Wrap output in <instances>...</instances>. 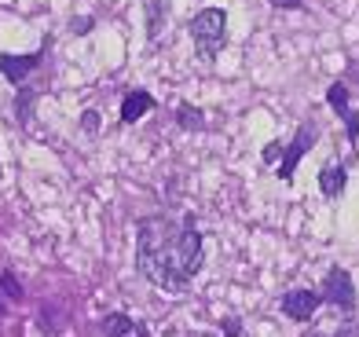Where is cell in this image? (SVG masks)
Returning <instances> with one entry per match:
<instances>
[{"instance_id":"cell-12","label":"cell","mask_w":359,"mask_h":337,"mask_svg":"<svg viewBox=\"0 0 359 337\" xmlns=\"http://www.w3.org/2000/svg\"><path fill=\"white\" fill-rule=\"evenodd\" d=\"M165 8H169V0H147V37H158L161 34V26H165Z\"/></svg>"},{"instance_id":"cell-18","label":"cell","mask_w":359,"mask_h":337,"mask_svg":"<svg viewBox=\"0 0 359 337\" xmlns=\"http://www.w3.org/2000/svg\"><path fill=\"white\" fill-rule=\"evenodd\" d=\"M345 77H348V81H355V85H359V59H352V62H348Z\"/></svg>"},{"instance_id":"cell-5","label":"cell","mask_w":359,"mask_h":337,"mask_svg":"<svg viewBox=\"0 0 359 337\" xmlns=\"http://www.w3.org/2000/svg\"><path fill=\"white\" fill-rule=\"evenodd\" d=\"M326 103H330V106H334V114L345 121L352 147H359V114H355L352 103H348V81H334L330 92H326Z\"/></svg>"},{"instance_id":"cell-15","label":"cell","mask_w":359,"mask_h":337,"mask_svg":"<svg viewBox=\"0 0 359 337\" xmlns=\"http://www.w3.org/2000/svg\"><path fill=\"white\" fill-rule=\"evenodd\" d=\"M81 128H85V132H95V128H100V114H95V110H85V118H81Z\"/></svg>"},{"instance_id":"cell-4","label":"cell","mask_w":359,"mask_h":337,"mask_svg":"<svg viewBox=\"0 0 359 337\" xmlns=\"http://www.w3.org/2000/svg\"><path fill=\"white\" fill-rule=\"evenodd\" d=\"M316 125H301L297 128V136H293L290 139V147L283 151V162H279V180H293V172H297V165H301V158L308 154V151H312L316 147Z\"/></svg>"},{"instance_id":"cell-22","label":"cell","mask_w":359,"mask_h":337,"mask_svg":"<svg viewBox=\"0 0 359 337\" xmlns=\"http://www.w3.org/2000/svg\"><path fill=\"white\" fill-rule=\"evenodd\" d=\"M0 315H4V308H0Z\"/></svg>"},{"instance_id":"cell-7","label":"cell","mask_w":359,"mask_h":337,"mask_svg":"<svg viewBox=\"0 0 359 337\" xmlns=\"http://www.w3.org/2000/svg\"><path fill=\"white\" fill-rule=\"evenodd\" d=\"M41 67V52L29 55H0V74L8 77L11 85H26V77Z\"/></svg>"},{"instance_id":"cell-20","label":"cell","mask_w":359,"mask_h":337,"mask_svg":"<svg viewBox=\"0 0 359 337\" xmlns=\"http://www.w3.org/2000/svg\"><path fill=\"white\" fill-rule=\"evenodd\" d=\"M224 330H227V337H235V333H238V323H235V319H227Z\"/></svg>"},{"instance_id":"cell-11","label":"cell","mask_w":359,"mask_h":337,"mask_svg":"<svg viewBox=\"0 0 359 337\" xmlns=\"http://www.w3.org/2000/svg\"><path fill=\"white\" fill-rule=\"evenodd\" d=\"M176 121H180V128H187V132H205V114L194 103H180Z\"/></svg>"},{"instance_id":"cell-8","label":"cell","mask_w":359,"mask_h":337,"mask_svg":"<svg viewBox=\"0 0 359 337\" xmlns=\"http://www.w3.org/2000/svg\"><path fill=\"white\" fill-rule=\"evenodd\" d=\"M103 333H107V337H151L143 323L128 319L125 312H110V315L103 319Z\"/></svg>"},{"instance_id":"cell-21","label":"cell","mask_w":359,"mask_h":337,"mask_svg":"<svg viewBox=\"0 0 359 337\" xmlns=\"http://www.w3.org/2000/svg\"><path fill=\"white\" fill-rule=\"evenodd\" d=\"M337 337H345V330H341V333H337Z\"/></svg>"},{"instance_id":"cell-1","label":"cell","mask_w":359,"mask_h":337,"mask_svg":"<svg viewBox=\"0 0 359 337\" xmlns=\"http://www.w3.org/2000/svg\"><path fill=\"white\" fill-rule=\"evenodd\" d=\"M202 264H205V242L191 220H169V216L140 220L136 268L161 294H184L187 282L202 271Z\"/></svg>"},{"instance_id":"cell-17","label":"cell","mask_w":359,"mask_h":337,"mask_svg":"<svg viewBox=\"0 0 359 337\" xmlns=\"http://www.w3.org/2000/svg\"><path fill=\"white\" fill-rule=\"evenodd\" d=\"M279 154H283V147H279V143H268V147H264V162L271 165V162H275V158H279Z\"/></svg>"},{"instance_id":"cell-13","label":"cell","mask_w":359,"mask_h":337,"mask_svg":"<svg viewBox=\"0 0 359 337\" xmlns=\"http://www.w3.org/2000/svg\"><path fill=\"white\" fill-rule=\"evenodd\" d=\"M29 114H34V88H22L19 99H15V118L22 125H29Z\"/></svg>"},{"instance_id":"cell-19","label":"cell","mask_w":359,"mask_h":337,"mask_svg":"<svg viewBox=\"0 0 359 337\" xmlns=\"http://www.w3.org/2000/svg\"><path fill=\"white\" fill-rule=\"evenodd\" d=\"M88 29H92V19H77L74 22V34H88Z\"/></svg>"},{"instance_id":"cell-9","label":"cell","mask_w":359,"mask_h":337,"mask_svg":"<svg viewBox=\"0 0 359 337\" xmlns=\"http://www.w3.org/2000/svg\"><path fill=\"white\" fill-rule=\"evenodd\" d=\"M151 106H154V95H151V92H143V88L125 92V99H121V121L133 125V121H140Z\"/></svg>"},{"instance_id":"cell-10","label":"cell","mask_w":359,"mask_h":337,"mask_svg":"<svg viewBox=\"0 0 359 337\" xmlns=\"http://www.w3.org/2000/svg\"><path fill=\"white\" fill-rule=\"evenodd\" d=\"M345 184H348L345 165H323L319 169V191L326 198H341V195H345Z\"/></svg>"},{"instance_id":"cell-2","label":"cell","mask_w":359,"mask_h":337,"mask_svg":"<svg viewBox=\"0 0 359 337\" xmlns=\"http://www.w3.org/2000/svg\"><path fill=\"white\" fill-rule=\"evenodd\" d=\"M187 34L194 37V48H198L202 59H217L224 41H227V15H224V8H202L187 22Z\"/></svg>"},{"instance_id":"cell-14","label":"cell","mask_w":359,"mask_h":337,"mask_svg":"<svg viewBox=\"0 0 359 337\" xmlns=\"http://www.w3.org/2000/svg\"><path fill=\"white\" fill-rule=\"evenodd\" d=\"M0 294H4L8 301H22V286L11 271H0Z\"/></svg>"},{"instance_id":"cell-6","label":"cell","mask_w":359,"mask_h":337,"mask_svg":"<svg viewBox=\"0 0 359 337\" xmlns=\"http://www.w3.org/2000/svg\"><path fill=\"white\" fill-rule=\"evenodd\" d=\"M319 304H323V294H316V290H290L283 297V312L293 323H308L319 312Z\"/></svg>"},{"instance_id":"cell-3","label":"cell","mask_w":359,"mask_h":337,"mask_svg":"<svg viewBox=\"0 0 359 337\" xmlns=\"http://www.w3.org/2000/svg\"><path fill=\"white\" fill-rule=\"evenodd\" d=\"M323 301L334 304V308H341L345 315L355 312V282L345 268H330L323 279Z\"/></svg>"},{"instance_id":"cell-16","label":"cell","mask_w":359,"mask_h":337,"mask_svg":"<svg viewBox=\"0 0 359 337\" xmlns=\"http://www.w3.org/2000/svg\"><path fill=\"white\" fill-rule=\"evenodd\" d=\"M271 8H283V11H297V8H304L301 0H268Z\"/></svg>"}]
</instances>
